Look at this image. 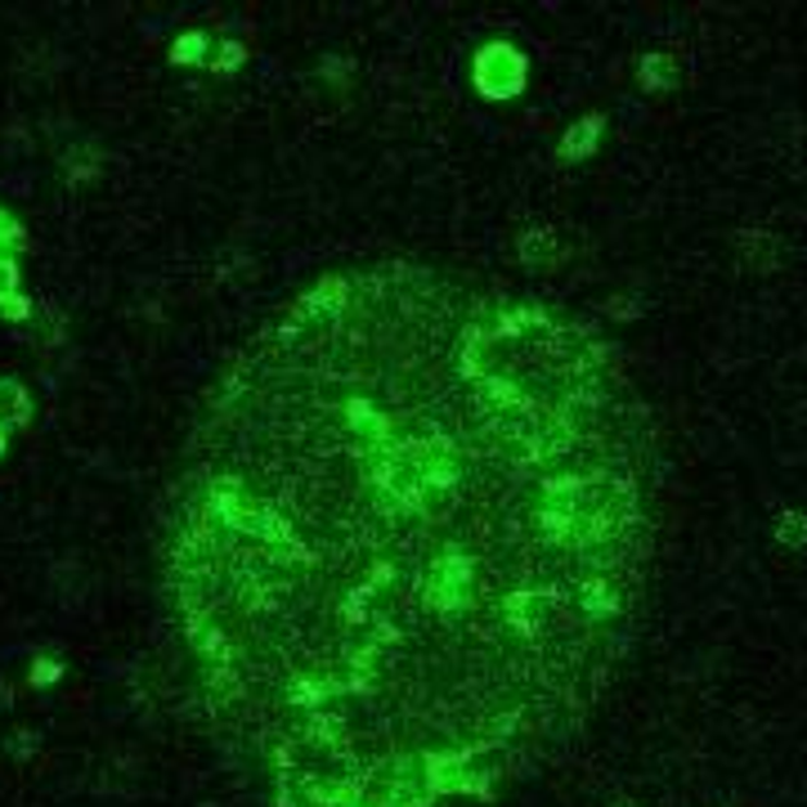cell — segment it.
<instances>
[{"label":"cell","mask_w":807,"mask_h":807,"mask_svg":"<svg viewBox=\"0 0 807 807\" xmlns=\"http://www.w3.org/2000/svg\"><path fill=\"white\" fill-rule=\"evenodd\" d=\"M655 445L588 319L413 261L327 274L207 399L166 597L278 807H431L566 749L633 646Z\"/></svg>","instance_id":"obj_1"},{"label":"cell","mask_w":807,"mask_h":807,"mask_svg":"<svg viewBox=\"0 0 807 807\" xmlns=\"http://www.w3.org/2000/svg\"><path fill=\"white\" fill-rule=\"evenodd\" d=\"M772 534L785 547H807V517H803V511H794V507H785V511H777Z\"/></svg>","instance_id":"obj_2"}]
</instances>
